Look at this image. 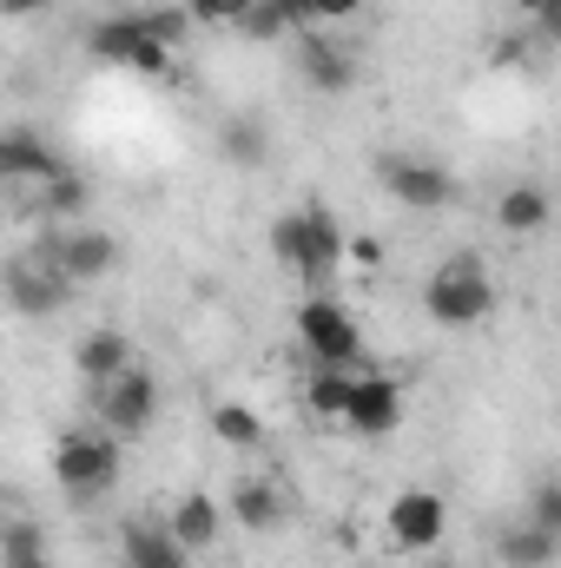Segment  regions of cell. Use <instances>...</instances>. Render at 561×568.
<instances>
[{
	"instance_id": "obj_1",
	"label": "cell",
	"mask_w": 561,
	"mask_h": 568,
	"mask_svg": "<svg viewBox=\"0 0 561 568\" xmlns=\"http://www.w3.org/2000/svg\"><path fill=\"white\" fill-rule=\"evenodd\" d=\"M344 252H350V239H344V225H337L324 205H297V212H278V219H272V258H278L304 291H330Z\"/></svg>"
},
{
	"instance_id": "obj_2",
	"label": "cell",
	"mask_w": 561,
	"mask_h": 568,
	"mask_svg": "<svg viewBox=\"0 0 561 568\" xmlns=\"http://www.w3.org/2000/svg\"><path fill=\"white\" fill-rule=\"evenodd\" d=\"M422 311H429V324H442V331H469V324H482V317L496 311L489 265H482L476 252H449V258L422 278Z\"/></svg>"
},
{
	"instance_id": "obj_3",
	"label": "cell",
	"mask_w": 561,
	"mask_h": 568,
	"mask_svg": "<svg viewBox=\"0 0 561 568\" xmlns=\"http://www.w3.org/2000/svg\"><path fill=\"white\" fill-rule=\"evenodd\" d=\"M120 436H106L100 424H73L53 436V483L73 496V503H100L113 483H120Z\"/></svg>"
},
{
	"instance_id": "obj_4",
	"label": "cell",
	"mask_w": 561,
	"mask_h": 568,
	"mask_svg": "<svg viewBox=\"0 0 561 568\" xmlns=\"http://www.w3.org/2000/svg\"><path fill=\"white\" fill-rule=\"evenodd\" d=\"M297 344L310 351V364H330V371H357L364 357V324L350 304H337L330 291H310L297 304Z\"/></svg>"
},
{
	"instance_id": "obj_5",
	"label": "cell",
	"mask_w": 561,
	"mask_h": 568,
	"mask_svg": "<svg viewBox=\"0 0 561 568\" xmlns=\"http://www.w3.org/2000/svg\"><path fill=\"white\" fill-rule=\"evenodd\" d=\"M33 252H40L60 278L73 284V291H80V284H100L113 265H120V239H113V232H100V225H86V219H80V225H53Z\"/></svg>"
},
{
	"instance_id": "obj_6",
	"label": "cell",
	"mask_w": 561,
	"mask_h": 568,
	"mask_svg": "<svg viewBox=\"0 0 561 568\" xmlns=\"http://www.w3.org/2000/svg\"><path fill=\"white\" fill-rule=\"evenodd\" d=\"M86 53L106 60V67L145 73V80H165V73H172V47H159V40L145 33L140 13H106V20L86 33Z\"/></svg>"
},
{
	"instance_id": "obj_7",
	"label": "cell",
	"mask_w": 561,
	"mask_h": 568,
	"mask_svg": "<svg viewBox=\"0 0 561 568\" xmlns=\"http://www.w3.org/2000/svg\"><path fill=\"white\" fill-rule=\"evenodd\" d=\"M0 297H7V311H13V317L47 324V317H60V311L73 304V284L60 278L40 252H20V258H7V265H0Z\"/></svg>"
},
{
	"instance_id": "obj_8",
	"label": "cell",
	"mask_w": 561,
	"mask_h": 568,
	"mask_svg": "<svg viewBox=\"0 0 561 568\" xmlns=\"http://www.w3.org/2000/svg\"><path fill=\"white\" fill-rule=\"evenodd\" d=\"M93 410H100V429L106 436H145V429L159 424V377L140 371V364H126L113 384H100L93 390Z\"/></svg>"
},
{
	"instance_id": "obj_9",
	"label": "cell",
	"mask_w": 561,
	"mask_h": 568,
	"mask_svg": "<svg viewBox=\"0 0 561 568\" xmlns=\"http://www.w3.org/2000/svg\"><path fill=\"white\" fill-rule=\"evenodd\" d=\"M337 424L350 429V436H390V429H404V384L397 377H384V371H357V384H350V404H344V417Z\"/></svg>"
},
{
	"instance_id": "obj_10",
	"label": "cell",
	"mask_w": 561,
	"mask_h": 568,
	"mask_svg": "<svg viewBox=\"0 0 561 568\" xmlns=\"http://www.w3.org/2000/svg\"><path fill=\"white\" fill-rule=\"evenodd\" d=\"M384 185H390V199L410 205V212H442V205L456 199V179H449L436 159H384Z\"/></svg>"
},
{
	"instance_id": "obj_11",
	"label": "cell",
	"mask_w": 561,
	"mask_h": 568,
	"mask_svg": "<svg viewBox=\"0 0 561 568\" xmlns=\"http://www.w3.org/2000/svg\"><path fill=\"white\" fill-rule=\"evenodd\" d=\"M384 529H390V542L397 549H436L442 542V529H449V516H442V496H429V489H404L397 503H390V516H384Z\"/></svg>"
},
{
	"instance_id": "obj_12",
	"label": "cell",
	"mask_w": 561,
	"mask_h": 568,
	"mask_svg": "<svg viewBox=\"0 0 561 568\" xmlns=\"http://www.w3.org/2000/svg\"><path fill=\"white\" fill-rule=\"evenodd\" d=\"M67 159L53 152L47 133H33V126H0V185H40V179H53Z\"/></svg>"
},
{
	"instance_id": "obj_13",
	"label": "cell",
	"mask_w": 561,
	"mask_h": 568,
	"mask_svg": "<svg viewBox=\"0 0 561 568\" xmlns=\"http://www.w3.org/2000/svg\"><path fill=\"white\" fill-rule=\"evenodd\" d=\"M86 205H93V179L73 172V165H60L53 179L33 185V219H47V225H80Z\"/></svg>"
},
{
	"instance_id": "obj_14",
	"label": "cell",
	"mask_w": 561,
	"mask_h": 568,
	"mask_svg": "<svg viewBox=\"0 0 561 568\" xmlns=\"http://www.w3.org/2000/svg\"><path fill=\"white\" fill-rule=\"evenodd\" d=\"M297 60H304V80H310L317 93H350V87H357V53H350L344 40H324V33H304V47H297Z\"/></svg>"
},
{
	"instance_id": "obj_15",
	"label": "cell",
	"mask_w": 561,
	"mask_h": 568,
	"mask_svg": "<svg viewBox=\"0 0 561 568\" xmlns=\"http://www.w3.org/2000/svg\"><path fill=\"white\" fill-rule=\"evenodd\" d=\"M126 364H133V337H126V331H113V324L86 331V337H80V351H73V371L86 377V390L113 384V377H120Z\"/></svg>"
},
{
	"instance_id": "obj_16",
	"label": "cell",
	"mask_w": 561,
	"mask_h": 568,
	"mask_svg": "<svg viewBox=\"0 0 561 568\" xmlns=\"http://www.w3.org/2000/svg\"><path fill=\"white\" fill-rule=\"evenodd\" d=\"M284 516H290V503H284V489L272 476H245V483L232 489V523H238V529L272 536V529H284Z\"/></svg>"
},
{
	"instance_id": "obj_17",
	"label": "cell",
	"mask_w": 561,
	"mask_h": 568,
	"mask_svg": "<svg viewBox=\"0 0 561 568\" xmlns=\"http://www.w3.org/2000/svg\"><path fill=\"white\" fill-rule=\"evenodd\" d=\"M165 529H172V542L192 556V549H212V542H218V529H225V509H218L212 496H198V489H192V496H178V503H172Z\"/></svg>"
},
{
	"instance_id": "obj_18",
	"label": "cell",
	"mask_w": 561,
	"mask_h": 568,
	"mask_svg": "<svg viewBox=\"0 0 561 568\" xmlns=\"http://www.w3.org/2000/svg\"><path fill=\"white\" fill-rule=\"evenodd\" d=\"M561 549L555 529H542V523H516V529H502V542H496V562L502 568H549Z\"/></svg>"
},
{
	"instance_id": "obj_19",
	"label": "cell",
	"mask_w": 561,
	"mask_h": 568,
	"mask_svg": "<svg viewBox=\"0 0 561 568\" xmlns=\"http://www.w3.org/2000/svg\"><path fill=\"white\" fill-rule=\"evenodd\" d=\"M496 219H502V232L536 239V232H549V192L542 185H509L502 205H496Z\"/></svg>"
},
{
	"instance_id": "obj_20",
	"label": "cell",
	"mask_w": 561,
	"mask_h": 568,
	"mask_svg": "<svg viewBox=\"0 0 561 568\" xmlns=\"http://www.w3.org/2000/svg\"><path fill=\"white\" fill-rule=\"evenodd\" d=\"M120 549H126V568H159V562H172V556H185V549L172 542V529L152 523V516H133V523H126Z\"/></svg>"
},
{
	"instance_id": "obj_21",
	"label": "cell",
	"mask_w": 561,
	"mask_h": 568,
	"mask_svg": "<svg viewBox=\"0 0 561 568\" xmlns=\"http://www.w3.org/2000/svg\"><path fill=\"white\" fill-rule=\"evenodd\" d=\"M350 384H357V371H330V364H317L310 371V384H304V404L317 410V417H344V404H350Z\"/></svg>"
},
{
	"instance_id": "obj_22",
	"label": "cell",
	"mask_w": 561,
	"mask_h": 568,
	"mask_svg": "<svg viewBox=\"0 0 561 568\" xmlns=\"http://www.w3.org/2000/svg\"><path fill=\"white\" fill-rule=\"evenodd\" d=\"M212 436L232 443V449H258V443H265V417H258L252 404H218V410H212Z\"/></svg>"
},
{
	"instance_id": "obj_23",
	"label": "cell",
	"mask_w": 561,
	"mask_h": 568,
	"mask_svg": "<svg viewBox=\"0 0 561 568\" xmlns=\"http://www.w3.org/2000/svg\"><path fill=\"white\" fill-rule=\"evenodd\" d=\"M218 145H225V159H232V165H265V152H272V140H265V126H258V120H232Z\"/></svg>"
},
{
	"instance_id": "obj_24",
	"label": "cell",
	"mask_w": 561,
	"mask_h": 568,
	"mask_svg": "<svg viewBox=\"0 0 561 568\" xmlns=\"http://www.w3.org/2000/svg\"><path fill=\"white\" fill-rule=\"evenodd\" d=\"M7 556H47V529L33 516H7L0 523V562Z\"/></svg>"
},
{
	"instance_id": "obj_25",
	"label": "cell",
	"mask_w": 561,
	"mask_h": 568,
	"mask_svg": "<svg viewBox=\"0 0 561 568\" xmlns=\"http://www.w3.org/2000/svg\"><path fill=\"white\" fill-rule=\"evenodd\" d=\"M252 7L258 0H185V20H198V27H238Z\"/></svg>"
},
{
	"instance_id": "obj_26",
	"label": "cell",
	"mask_w": 561,
	"mask_h": 568,
	"mask_svg": "<svg viewBox=\"0 0 561 568\" xmlns=\"http://www.w3.org/2000/svg\"><path fill=\"white\" fill-rule=\"evenodd\" d=\"M238 33H245V40H284L290 27L278 20V7H272V0H258V7H252V13L238 20Z\"/></svg>"
},
{
	"instance_id": "obj_27",
	"label": "cell",
	"mask_w": 561,
	"mask_h": 568,
	"mask_svg": "<svg viewBox=\"0 0 561 568\" xmlns=\"http://www.w3.org/2000/svg\"><path fill=\"white\" fill-rule=\"evenodd\" d=\"M529 523H542V529H555L561 536V489L555 483H536V496H529Z\"/></svg>"
},
{
	"instance_id": "obj_28",
	"label": "cell",
	"mask_w": 561,
	"mask_h": 568,
	"mask_svg": "<svg viewBox=\"0 0 561 568\" xmlns=\"http://www.w3.org/2000/svg\"><path fill=\"white\" fill-rule=\"evenodd\" d=\"M489 60H496V67H529V60H536V40H529V33H502Z\"/></svg>"
},
{
	"instance_id": "obj_29",
	"label": "cell",
	"mask_w": 561,
	"mask_h": 568,
	"mask_svg": "<svg viewBox=\"0 0 561 568\" xmlns=\"http://www.w3.org/2000/svg\"><path fill=\"white\" fill-rule=\"evenodd\" d=\"M364 0H310V20H357Z\"/></svg>"
},
{
	"instance_id": "obj_30",
	"label": "cell",
	"mask_w": 561,
	"mask_h": 568,
	"mask_svg": "<svg viewBox=\"0 0 561 568\" xmlns=\"http://www.w3.org/2000/svg\"><path fill=\"white\" fill-rule=\"evenodd\" d=\"M272 7H278V20L290 27V33H297V27H310V0H272Z\"/></svg>"
},
{
	"instance_id": "obj_31",
	"label": "cell",
	"mask_w": 561,
	"mask_h": 568,
	"mask_svg": "<svg viewBox=\"0 0 561 568\" xmlns=\"http://www.w3.org/2000/svg\"><path fill=\"white\" fill-rule=\"evenodd\" d=\"M40 7H47V0H0L7 20H27V13H40Z\"/></svg>"
},
{
	"instance_id": "obj_32",
	"label": "cell",
	"mask_w": 561,
	"mask_h": 568,
	"mask_svg": "<svg viewBox=\"0 0 561 568\" xmlns=\"http://www.w3.org/2000/svg\"><path fill=\"white\" fill-rule=\"evenodd\" d=\"M0 568H53V562H47V556H7Z\"/></svg>"
},
{
	"instance_id": "obj_33",
	"label": "cell",
	"mask_w": 561,
	"mask_h": 568,
	"mask_svg": "<svg viewBox=\"0 0 561 568\" xmlns=\"http://www.w3.org/2000/svg\"><path fill=\"white\" fill-rule=\"evenodd\" d=\"M509 7H522V13H529V20H536V13H542V7H549V0H509Z\"/></svg>"
},
{
	"instance_id": "obj_34",
	"label": "cell",
	"mask_w": 561,
	"mask_h": 568,
	"mask_svg": "<svg viewBox=\"0 0 561 568\" xmlns=\"http://www.w3.org/2000/svg\"><path fill=\"white\" fill-rule=\"evenodd\" d=\"M159 568H192V556H172V562H159Z\"/></svg>"
},
{
	"instance_id": "obj_35",
	"label": "cell",
	"mask_w": 561,
	"mask_h": 568,
	"mask_svg": "<svg viewBox=\"0 0 561 568\" xmlns=\"http://www.w3.org/2000/svg\"><path fill=\"white\" fill-rule=\"evenodd\" d=\"M429 568H449V562H429Z\"/></svg>"
}]
</instances>
